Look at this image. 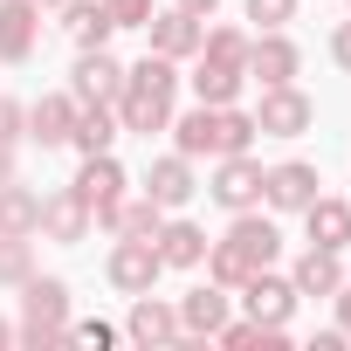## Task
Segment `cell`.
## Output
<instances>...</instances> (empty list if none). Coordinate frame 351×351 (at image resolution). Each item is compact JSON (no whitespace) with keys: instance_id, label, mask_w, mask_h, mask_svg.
Returning a JSON list of instances; mask_svg holds the SVG:
<instances>
[{"instance_id":"cell-1","label":"cell","mask_w":351,"mask_h":351,"mask_svg":"<svg viewBox=\"0 0 351 351\" xmlns=\"http://www.w3.org/2000/svg\"><path fill=\"white\" fill-rule=\"evenodd\" d=\"M172 56H145L138 69H124V90H117V104H124V124L131 131H165L172 124Z\"/></svg>"},{"instance_id":"cell-2","label":"cell","mask_w":351,"mask_h":351,"mask_svg":"<svg viewBox=\"0 0 351 351\" xmlns=\"http://www.w3.org/2000/svg\"><path fill=\"white\" fill-rule=\"evenodd\" d=\"M276 248H282V241H276V228L241 214V221L228 228V241L214 248V276H221V282H248L255 269H269V262H276Z\"/></svg>"},{"instance_id":"cell-3","label":"cell","mask_w":351,"mask_h":351,"mask_svg":"<svg viewBox=\"0 0 351 351\" xmlns=\"http://www.w3.org/2000/svg\"><path fill=\"white\" fill-rule=\"evenodd\" d=\"M310 97L303 90H289V83H269V97H262V110H255V131H269V138H303L310 131Z\"/></svg>"},{"instance_id":"cell-4","label":"cell","mask_w":351,"mask_h":351,"mask_svg":"<svg viewBox=\"0 0 351 351\" xmlns=\"http://www.w3.org/2000/svg\"><path fill=\"white\" fill-rule=\"evenodd\" d=\"M62 317H69V289L56 276H35L28 282V324H21V337L28 344H49V337H62Z\"/></svg>"},{"instance_id":"cell-5","label":"cell","mask_w":351,"mask_h":351,"mask_svg":"<svg viewBox=\"0 0 351 351\" xmlns=\"http://www.w3.org/2000/svg\"><path fill=\"white\" fill-rule=\"evenodd\" d=\"M262 193H269V207H282V214H303V207L317 200V165L289 158V165L262 172Z\"/></svg>"},{"instance_id":"cell-6","label":"cell","mask_w":351,"mask_h":351,"mask_svg":"<svg viewBox=\"0 0 351 351\" xmlns=\"http://www.w3.org/2000/svg\"><path fill=\"white\" fill-rule=\"evenodd\" d=\"M214 200L234 207V214H248V207L262 200V165H255L248 152H228V165L214 172Z\"/></svg>"},{"instance_id":"cell-7","label":"cell","mask_w":351,"mask_h":351,"mask_svg":"<svg viewBox=\"0 0 351 351\" xmlns=\"http://www.w3.org/2000/svg\"><path fill=\"white\" fill-rule=\"evenodd\" d=\"M35 35H42L35 0H0V62H28L35 56Z\"/></svg>"},{"instance_id":"cell-8","label":"cell","mask_w":351,"mask_h":351,"mask_svg":"<svg viewBox=\"0 0 351 351\" xmlns=\"http://www.w3.org/2000/svg\"><path fill=\"white\" fill-rule=\"evenodd\" d=\"M158 269H165V262H158V248H152V241H138V234H124V241L110 248V282H117V289H131V296H138V289H152V276H158Z\"/></svg>"},{"instance_id":"cell-9","label":"cell","mask_w":351,"mask_h":351,"mask_svg":"<svg viewBox=\"0 0 351 351\" xmlns=\"http://www.w3.org/2000/svg\"><path fill=\"white\" fill-rule=\"evenodd\" d=\"M69 76H76V83H69V90H76V97H83V104H110V97H117V90H124V69H117V62H110V56H104V49H83V62H76V69H69Z\"/></svg>"},{"instance_id":"cell-10","label":"cell","mask_w":351,"mask_h":351,"mask_svg":"<svg viewBox=\"0 0 351 351\" xmlns=\"http://www.w3.org/2000/svg\"><path fill=\"white\" fill-rule=\"evenodd\" d=\"M117 186H124V172H117L104 152H90V165L76 172V186H69V193H76L90 214H110V207H117Z\"/></svg>"},{"instance_id":"cell-11","label":"cell","mask_w":351,"mask_h":351,"mask_svg":"<svg viewBox=\"0 0 351 351\" xmlns=\"http://www.w3.org/2000/svg\"><path fill=\"white\" fill-rule=\"evenodd\" d=\"M289 310H296V282H276L269 269H255L248 276V317L255 324H282Z\"/></svg>"},{"instance_id":"cell-12","label":"cell","mask_w":351,"mask_h":351,"mask_svg":"<svg viewBox=\"0 0 351 351\" xmlns=\"http://www.w3.org/2000/svg\"><path fill=\"white\" fill-rule=\"evenodd\" d=\"M145 28H152V49L158 56H193L200 49V14H186V8H172V14H158Z\"/></svg>"},{"instance_id":"cell-13","label":"cell","mask_w":351,"mask_h":351,"mask_svg":"<svg viewBox=\"0 0 351 351\" xmlns=\"http://www.w3.org/2000/svg\"><path fill=\"white\" fill-rule=\"evenodd\" d=\"M296 42H282V35H262V42H248V69L262 76V83H289L296 76Z\"/></svg>"},{"instance_id":"cell-14","label":"cell","mask_w":351,"mask_h":351,"mask_svg":"<svg viewBox=\"0 0 351 351\" xmlns=\"http://www.w3.org/2000/svg\"><path fill=\"white\" fill-rule=\"evenodd\" d=\"M152 241H158V262H165V269H193V262H207V234H200V228H186V221L158 228Z\"/></svg>"},{"instance_id":"cell-15","label":"cell","mask_w":351,"mask_h":351,"mask_svg":"<svg viewBox=\"0 0 351 351\" xmlns=\"http://www.w3.org/2000/svg\"><path fill=\"white\" fill-rule=\"evenodd\" d=\"M145 193H152L158 207H186V200H193V172H186V158H158V165L145 172Z\"/></svg>"},{"instance_id":"cell-16","label":"cell","mask_w":351,"mask_h":351,"mask_svg":"<svg viewBox=\"0 0 351 351\" xmlns=\"http://www.w3.org/2000/svg\"><path fill=\"white\" fill-rule=\"evenodd\" d=\"M28 124H35V131H28L35 145H69V131H76V104H69V97H42V104L28 110Z\"/></svg>"},{"instance_id":"cell-17","label":"cell","mask_w":351,"mask_h":351,"mask_svg":"<svg viewBox=\"0 0 351 351\" xmlns=\"http://www.w3.org/2000/svg\"><path fill=\"white\" fill-rule=\"evenodd\" d=\"M344 269H337V248H310L296 262V296H337Z\"/></svg>"},{"instance_id":"cell-18","label":"cell","mask_w":351,"mask_h":351,"mask_svg":"<svg viewBox=\"0 0 351 351\" xmlns=\"http://www.w3.org/2000/svg\"><path fill=\"white\" fill-rule=\"evenodd\" d=\"M310 241L317 248H344L351 241V200H310Z\"/></svg>"},{"instance_id":"cell-19","label":"cell","mask_w":351,"mask_h":351,"mask_svg":"<svg viewBox=\"0 0 351 351\" xmlns=\"http://www.w3.org/2000/svg\"><path fill=\"white\" fill-rule=\"evenodd\" d=\"M42 228H49L56 241H83V234H90V207H83L76 193H56V200H42Z\"/></svg>"},{"instance_id":"cell-20","label":"cell","mask_w":351,"mask_h":351,"mask_svg":"<svg viewBox=\"0 0 351 351\" xmlns=\"http://www.w3.org/2000/svg\"><path fill=\"white\" fill-rule=\"evenodd\" d=\"M28 228H42V200L8 180V186H0V234H28Z\"/></svg>"},{"instance_id":"cell-21","label":"cell","mask_w":351,"mask_h":351,"mask_svg":"<svg viewBox=\"0 0 351 351\" xmlns=\"http://www.w3.org/2000/svg\"><path fill=\"white\" fill-rule=\"evenodd\" d=\"M110 28H117V21H110L104 0H97V8H90V0H69V35H76L83 49H104V42H110Z\"/></svg>"},{"instance_id":"cell-22","label":"cell","mask_w":351,"mask_h":351,"mask_svg":"<svg viewBox=\"0 0 351 351\" xmlns=\"http://www.w3.org/2000/svg\"><path fill=\"white\" fill-rule=\"evenodd\" d=\"M180 324H186V330H221V324H228V296H221V289H186Z\"/></svg>"},{"instance_id":"cell-23","label":"cell","mask_w":351,"mask_h":351,"mask_svg":"<svg viewBox=\"0 0 351 351\" xmlns=\"http://www.w3.org/2000/svg\"><path fill=\"white\" fill-rule=\"evenodd\" d=\"M193 90H200V104H234V90H241V69H228V62H200L193 69Z\"/></svg>"},{"instance_id":"cell-24","label":"cell","mask_w":351,"mask_h":351,"mask_svg":"<svg viewBox=\"0 0 351 351\" xmlns=\"http://www.w3.org/2000/svg\"><path fill=\"white\" fill-rule=\"evenodd\" d=\"M248 145H255V117H241V110L214 104V152L228 158V152H248Z\"/></svg>"},{"instance_id":"cell-25","label":"cell","mask_w":351,"mask_h":351,"mask_svg":"<svg viewBox=\"0 0 351 351\" xmlns=\"http://www.w3.org/2000/svg\"><path fill=\"white\" fill-rule=\"evenodd\" d=\"M158 214H165V207H158V200L145 193V200H131V207H110L104 221H110L117 234H138V241H145V234H158Z\"/></svg>"},{"instance_id":"cell-26","label":"cell","mask_w":351,"mask_h":351,"mask_svg":"<svg viewBox=\"0 0 351 351\" xmlns=\"http://www.w3.org/2000/svg\"><path fill=\"white\" fill-rule=\"evenodd\" d=\"M180 330V317H172L165 303H131V337L138 344H158V337H172Z\"/></svg>"},{"instance_id":"cell-27","label":"cell","mask_w":351,"mask_h":351,"mask_svg":"<svg viewBox=\"0 0 351 351\" xmlns=\"http://www.w3.org/2000/svg\"><path fill=\"white\" fill-rule=\"evenodd\" d=\"M69 138H76L83 152H110V138H117V124H110V110L97 104V110H83V117H76V131H69Z\"/></svg>"},{"instance_id":"cell-28","label":"cell","mask_w":351,"mask_h":351,"mask_svg":"<svg viewBox=\"0 0 351 351\" xmlns=\"http://www.w3.org/2000/svg\"><path fill=\"white\" fill-rule=\"evenodd\" d=\"M172 131H180V152H214V104H200L193 117H180Z\"/></svg>"},{"instance_id":"cell-29","label":"cell","mask_w":351,"mask_h":351,"mask_svg":"<svg viewBox=\"0 0 351 351\" xmlns=\"http://www.w3.org/2000/svg\"><path fill=\"white\" fill-rule=\"evenodd\" d=\"M207 42V56L214 62H228V69H248V35H234V28H214V35H200Z\"/></svg>"},{"instance_id":"cell-30","label":"cell","mask_w":351,"mask_h":351,"mask_svg":"<svg viewBox=\"0 0 351 351\" xmlns=\"http://www.w3.org/2000/svg\"><path fill=\"white\" fill-rule=\"evenodd\" d=\"M21 276H28V241L8 234V241H0V282H21Z\"/></svg>"},{"instance_id":"cell-31","label":"cell","mask_w":351,"mask_h":351,"mask_svg":"<svg viewBox=\"0 0 351 351\" xmlns=\"http://www.w3.org/2000/svg\"><path fill=\"white\" fill-rule=\"evenodd\" d=\"M296 14V0H248V21H262V28H282Z\"/></svg>"},{"instance_id":"cell-32","label":"cell","mask_w":351,"mask_h":351,"mask_svg":"<svg viewBox=\"0 0 351 351\" xmlns=\"http://www.w3.org/2000/svg\"><path fill=\"white\" fill-rule=\"evenodd\" d=\"M110 21L117 28H145L152 21V0H110Z\"/></svg>"},{"instance_id":"cell-33","label":"cell","mask_w":351,"mask_h":351,"mask_svg":"<svg viewBox=\"0 0 351 351\" xmlns=\"http://www.w3.org/2000/svg\"><path fill=\"white\" fill-rule=\"evenodd\" d=\"M14 131H21V110H14L8 97H0V152H8V145H14Z\"/></svg>"},{"instance_id":"cell-34","label":"cell","mask_w":351,"mask_h":351,"mask_svg":"<svg viewBox=\"0 0 351 351\" xmlns=\"http://www.w3.org/2000/svg\"><path fill=\"white\" fill-rule=\"evenodd\" d=\"M330 56H337V62H344V69H351V21H344V28H337V35H330Z\"/></svg>"},{"instance_id":"cell-35","label":"cell","mask_w":351,"mask_h":351,"mask_svg":"<svg viewBox=\"0 0 351 351\" xmlns=\"http://www.w3.org/2000/svg\"><path fill=\"white\" fill-rule=\"evenodd\" d=\"M337 324L351 330V289H344V282H337Z\"/></svg>"},{"instance_id":"cell-36","label":"cell","mask_w":351,"mask_h":351,"mask_svg":"<svg viewBox=\"0 0 351 351\" xmlns=\"http://www.w3.org/2000/svg\"><path fill=\"white\" fill-rule=\"evenodd\" d=\"M180 8H186V14H214V8H221V0H180Z\"/></svg>"},{"instance_id":"cell-37","label":"cell","mask_w":351,"mask_h":351,"mask_svg":"<svg viewBox=\"0 0 351 351\" xmlns=\"http://www.w3.org/2000/svg\"><path fill=\"white\" fill-rule=\"evenodd\" d=\"M8 180H14V158H8V152H0V186H8Z\"/></svg>"},{"instance_id":"cell-38","label":"cell","mask_w":351,"mask_h":351,"mask_svg":"<svg viewBox=\"0 0 351 351\" xmlns=\"http://www.w3.org/2000/svg\"><path fill=\"white\" fill-rule=\"evenodd\" d=\"M35 8H42V0H35ZM49 8H69V0H49Z\"/></svg>"},{"instance_id":"cell-39","label":"cell","mask_w":351,"mask_h":351,"mask_svg":"<svg viewBox=\"0 0 351 351\" xmlns=\"http://www.w3.org/2000/svg\"><path fill=\"white\" fill-rule=\"evenodd\" d=\"M8 337H14V330H8V324H0V344H8Z\"/></svg>"}]
</instances>
